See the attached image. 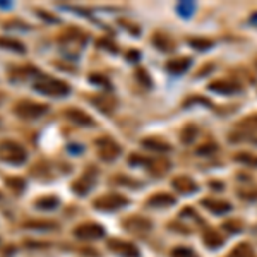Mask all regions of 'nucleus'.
Masks as SVG:
<instances>
[{
	"mask_svg": "<svg viewBox=\"0 0 257 257\" xmlns=\"http://www.w3.org/2000/svg\"><path fill=\"white\" fill-rule=\"evenodd\" d=\"M190 46L196 50H208L213 46V41L206 40V38H192V40H190Z\"/></svg>",
	"mask_w": 257,
	"mask_h": 257,
	"instance_id": "a878e982",
	"label": "nucleus"
},
{
	"mask_svg": "<svg viewBox=\"0 0 257 257\" xmlns=\"http://www.w3.org/2000/svg\"><path fill=\"white\" fill-rule=\"evenodd\" d=\"M7 184H9V187H12L14 190H17V192H21L24 189V180H21V178H9Z\"/></svg>",
	"mask_w": 257,
	"mask_h": 257,
	"instance_id": "c756f323",
	"label": "nucleus"
},
{
	"mask_svg": "<svg viewBox=\"0 0 257 257\" xmlns=\"http://www.w3.org/2000/svg\"><path fill=\"white\" fill-rule=\"evenodd\" d=\"M91 184H93V182L89 180L88 177H84V178H79L77 182H74L72 189L76 190V192L79 194V196H83V194H86L89 189H91Z\"/></svg>",
	"mask_w": 257,
	"mask_h": 257,
	"instance_id": "4be33fe9",
	"label": "nucleus"
},
{
	"mask_svg": "<svg viewBox=\"0 0 257 257\" xmlns=\"http://www.w3.org/2000/svg\"><path fill=\"white\" fill-rule=\"evenodd\" d=\"M127 57H128V60H139L141 58V52H135V50H130V52L127 53Z\"/></svg>",
	"mask_w": 257,
	"mask_h": 257,
	"instance_id": "72a5a7b5",
	"label": "nucleus"
},
{
	"mask_svg": "<svg viewBox=\"0 0 257 257\" xmlns=\"http://www.w3.org/2000/svg\"><path fill=\"white\" fill-rule=\"evenodd\" d=\"M171 185H173L175 190H178L180 194H192L197 190V184L192 180V178L189 177H177L173 178V182H171Z\"/></svg>",
	"mask_w": 257,
	"mask_h": 257,
	"instance_id": "6e6552de",
	"label": "nucleus"
},
{
	"mask_svg": "<svg viewBox=\"0 0 257 257\" xmlns=\"http://www.w3.org/2000/svg\"><path fill=\"white\" fill-rule=\"evenodd\" d=\"M0 46H3V48L15 50V52H24V46H22L19 41H14V40H5V38H2V40H0Z\"/></svg>",
	"mask_w": 257,
	"mask_h": 257,
	"instance_id": "cd10ccee",
	"label": "nucleus"
},
{
	"mask_svg": "<svg viewBox=\"0 0 257 257\" xmlns=\"http://www.w3.org/2000/svg\"><path fill=\"white\" fill-rule=\"evenodd\" d=\"M127 199L120 194H105L100 199L95 201V208L103 209V211H115V209L122 208L127 204Z\"/></svg>",
	"mask_w": 257,
	"mask_h": 257,
	"instance_id": "20e7f679",
	"label": "nucleus"
},
{
	"mask_svg": "<svg viewBox=\"0 0 257 257\" xmlns=\"http://www.w3.org/2000/svg\"><path fill=\"white\" fill-rule=\"evenodd\" d=\"M216 151H218V144H214V142H206V144H202V146L197 147L196 153L199 154V156H209V154L216 153Z\"/></svg>",
	"mask_w": 257,
	"mask_h": 257,
	"instance_id": "393cba45",
	"label": "nucleus"
},
{
	"mask_svg": "<svg viewBox=\"0 0 257 257\" xmlns=\"http://www.w3.org/2000/svg\"><path fill=\"white\" fill-rule=\"evenodd\" d=\"M108 247H110L114 252H117L119 256H124V257H139L137 247H135L134 244H130V242H124V240L112 239V240H108Z\"/></svg>",
	"mask_w": 257,
	"mask_h": 257,
	"instance_id": "0eeeda50",
	"label": "nucleus"
},
{
	"mask_svg": "<svg viewBox=\"0 0 257 257\" xmlns=\"http://www.w3.org/2000/svg\"><path fill=\"white\" fill-rule=\"evenodd\" d=\"M142 146L151 151H158V153H165V151L171 149V146L168 142H163V141H159V139H144Z\"/></svg>",
	"mask_w": 257,
	"mask_h": 257,
	"instance_id": "dca6fc26",
	"label": "nucleus"
},
{
	"mask_svg": "<svg viewBox=\"0 0 257 257\" xmlns=\"http://www.w3.org/2000/svg\"><path fill=\"white\" fill-rule=\"evenodd\" d=\"M34 88H36V91L52 96H65L69 93V86L58 79H53V77H41L34 84Z\"/></svg>",
	"mask_w": 257,
	"mask_h": 257,
	"instance_id": "f257e3e1",
	"label": "nucleus"
},
{
	"mask_svg": "<svg viewBox=\"0 0 257 257\" xmlns=\"http://www.w3.org/2000/svg\"><path fill=\"white\" fill-rule=\"evenodd\" d=\"M26 227H29V228H55V225H52V223H28Z\"/></svg>",
	"mask_w": 257,
	"mask_h": 257,
	"instance_id": "473e14b6",
	"label": "nucleus"
},
{
	"mask_svg": "<svg viewBox=\"0 0 257 257\" xmlns=\"http://www.w3.org/2000/svg\"><path fill=\"white\" fill-rule=\"evenodd\" d=\"M192 65V60L190 58H173L166 64V69L171 72V74H184L187 69Z\"/></svg>",
	"mask_w": 257,
	"mask_h": 257,
	"instance_id": "9b49d317",
	"label": "nucleus"
},
{
	"mask_svg": "<svg viewBox=\"0 0 257 257\" xmlns=\"http://www.w3.org/2000/svg\"><path fill=\"white\" fill-rule=\"evenodd\" d=\"M74 233H76L79 239L93 240V239H100V237H103L105 230L96 223H83V225H79V227H76Z\"/></svg>",
	"mask_w": 257,
	"mask_h": 257,
	"instance_id": "423d86ee",
	"label": "nucleus"
},
{
	"mask_svg": "<svg viewBox=\"0 0 257 257\" xmlns=\"http://www.w3.org/2000/svg\"><path fill=\"white\" fill-rule=\"evenodd\" d=\"M209 89L214 93H221V95H232V93L240 91V86L232 81H214L209 84Z\"/></svg>",
	"mask_w": 257,
	"mask_h": 257,
	"instance_id": "9d476101",
	"label": "nucleus"
},
{
	"mask_svg": "<svg viewBox=\"0 0 257 257\" xmlns=\"http://www.w3.org/2000/svg\"><path fill=\"white\" fill-rule=\"evenodd\" d=\"M201 204L206 206L214 214H225L232 209V204L228 201H220V199H202Z\"/></svg>",
	"mask_w": 257,
	"mask_h": 257,
	"instance_id": "1a4fd4ad",
	"label": "nucleus"
},
{
	"mask_svg": "<svg viewBox=\"0 0 257 257\" xmlns=\"http://www.w3.org/2000/svg\"><path fill=\"white\" fill-rule=\"evenodd\" d=\"M154 45H156L159 50H163V52H170V50H173V43H171L168 38L161 33H158L156 36H154Z\"/></svg>",
	"mask_w": 257,
	"mask_h": 257,
	"instance_id": "412c9836",
	"label": "nucleus"
},
{
	"mask_svg": "<svg viewBox=\"0 0 257 257\" xmlns=\"http://www.w3.org/2000/svg\"><path fill=\"white\" fill-rule=\"evenodd\" d=\"M171 257H197L196 252L189 247H177L171 251Z\"/></svg>",
	"mask_w": 257,
	"mask_h": 257,
	"instance_id": "bb28decb",
	"label": "nucleus"
},
{
	"mask_svg": "<svg viewBox=\"0 0 257 257\" xmlns=\"http://www.w3.org/2000/svg\"><path fill=\"white\" fill-rule=\"evenodd\" d=\"M194 9H196V7H194V3L192 2H180L177 5V12L182 15V17H190V15L194 14Z\"/></svg>",
	"mask_w": 257,
	"mask_h": 257,
	"instance_id": "b1692460",
	"label": "nucleus"
},
{
	"mask_svg": "<svg viewBox=\"0 0 257 257\" xmlns=\"http://www.w3.org/2000/svg\"><path fill=\"white\" fill-rule=\"evenodd\" d=\"M0 159L7 163H24L26 161V151L19 146L17 142H12V141H5L0 144Z\"/></svg>",
	"mask_w": 257,
	"mask_h": 257,
	"instance_id": "f03ea898",
	"label": "nucleus"
},
{
	"mask_svg": "<svg viewBox=\"0 0 257 257\" xmlns=\"http://www.w3.org/2000/svg\"><path fill=\"white\" fill-rule=\"evenodd\" d=\"M67 119L69 120H72V122H76V124H81V126H93V119L89 115H86L84 112H81V110H76V108H71V110H67Z\"/></svg>",
	"mask_w": 257,
	"mask_h": 257,
	"instance_id": "4468645a",
	"label": "nucleus"
},
{
	"mask_svg": "<svg viewBox=\"0 0 257 257\" xmlns=\"http://www.w3.org/2000/svg\"><path fill=\"white\" fill-rule=\"evenodd\" d=\"M235 161L239 163H244V165L247 166H257V156H254V154H249V153H239L235 154Z\"/></svg>",
	"mask_w": 257,
	"mask_h": 257,
	"instance_id": "5701e85b",
	"label": "nucleus"
},
{
	"mask_svg": "<svg viewBox=\"0 0 257 257\" xmlns=\"http://www.w3.org/2000/svg\"><path fill=\"white\" fill-rule=\"evenodd\" d=\"M230 257H256V254H254V249H252L251 245L242 242V244L235 245V249L232 251Z\"/></svg>",
	"mask_w": 257,
	"mask_h": 257,
	"instance_id": "f3484780",
	"label": "nucleus"
},
{
	"mask_svg": "<svg viewBox=\"0 0 257 257\" xmlns=\"http://www.w3.org/2000/svg\"><path fill=\"white\" fill-rule=\"evenodd\" d=\"M249 122H254V126H249V127H254V128H257V117H249Z\"/></svg>",
	"mask_w": 257,
	"mask_h": 257,
	"instance_id": "f704fd0d",
	"label": "nucleus"
},
{
	"mask_svg": "<svg viewBox=\"0 0 257 257\" xmlns=\"http://www.w3.org/2000/svg\"><path fill=\"white\" fill-rule=\"evenodd\" d=\"M36 206L40 209H45V211H50V209L57 208L58 206V199L53 196H46V197H41V199L36 201Z\"/></svg>",
	"mask_w": 257,
	"mask_h": 257,
	"instance_id": "aec40b11",
	"label": "nucleus"
},
{
	"mask_svg": "<svg viewBox=\"0 0 257 257\" xmlns=\"http://www.w3.org/2000/svg\"><path fill=\"white\" fill-rule=\"evenodd\" d=\"M91 81H93V83H101V86H107V88L110 86V81H108L107 77L100 76V74H96V76L93 74V76H91Z\"/></svg>",
	"mask_w": 257,
	"mask_h": 257,
	"instance_id": "7c9ffc66",
	"label": "nucleus"
},
{
	"mask_svg": "<svg viewBox=\"0 0 257 257\" xmlns=\"http://www.w3.org/2000/svg\"><path fill=\"white\" fill-rule=\"evenodd\" d=\"M93 105L96 108H100L103 114H112L117 107V101L114 98H110V96H98L96 100H93Z\"/></svg>",
	"mask_w": 257,
	"mask_h": 257,
	"instance_id": "ddd939ff",
	"label": "nucleus"
},
{
	"mask_svg": "<svg viewBox=\"0 0 257 257\" xmlns=\"http://www.w3.org/2000/svg\"><path fill=\"white\" fill-rule=\"evenodd\" d=\"M197 126H194V124H189V126H185L184 128H182V132H180V139H182V142L184 144H190L196 139V135H197Z\"/></svg>",
	"mask_w": 257,
	"mask_h": 257,
	"instance_id": "a211bd4d",
	"label": "nucleus"
},
{
	"mask_svg": "<svg viewBox=\"0 0 257 257\" xmlns=\"http://www.w3.org/2000/svg\"><path fill=\"white\" fill-rule=\"evenodd\" d=\"M126 227L128 230H139V232L144 230L146 232V230L151 228V223L147 220H142V218H130V220H127Z\"/></svg>",
	"mask_w": 257,
	"mask_h": 257,
	"instance_id": "6ab92c4d",
	"label": "nucleus"
},
{
	"mask_svg": "<svg viewBox=\"0 0 257 257\" xmlns=\"http://www.w3.org/2000/svg\"><path fill=\"white\" fill-rule=\"evenodd\" d=\"M46 110H48L46 105L34 103V101H21V103L15 105L17 115L24 117V119H36V117H41Z\"/></svg>",
	"mask_w": 257,
	"mask_h": 257,
	"instance_id": "39448f33",
	"label": "nucleus"
},
{
	"mask_svg": "<svg viewBox=\"0 0 257 257\" xmlns=\"http://www.w3.org/2000/svg\"><path fill=\"white\" fill-rule=\"evenodd\" d=\"M137 77H139V79H142L146 86H151V79L147 77V74H146V71H144V69H139V71H137Z\"/></svg>",
	"mask_w": 257,
	"mask_h": 257,
	"instance_id": "2f4dec72",
	"label": "nucleus"
},
{
	"mask_svg": "<svg viewBox=\"0 0 257 257\" xmlns=\"http://www.w3.org/2000/svg\"><path fill=\"white\" fill-rule=\"evenodd\" d=\"M202 240H204V244L208 245L209 249H216L220 247V245H223L225 239L220 235L218 232H214V230H208V232L204 233V237H202Z\"/></svg>",
	"mask_w": 257,
	"mask_h": 257,
	"instance_id": "2eb2a0df",
	"label": "nucleus"
},
{
	"mask_svg": "<svg viewBox=\"0 0 257 257\" xmlns=\"http://www.w3.org/2000/svg\"><path fill=\"white\" fill-rule=\"evenodd\" d=\"M96 149H98V156L105 161H114V159L120 154V146L114 139L110 137H101L95 142Z\"/></svg>",
	"mask_w": 257,
	"mask_h": 257,
	"instance_id": "7ed1b4c3",
	"label": "nucleus"
},
{
	"mask_svg": "<svg viewBox=\"0 0 257 257\" xmlns=\"http://www.w3.org/2000/svg\"><path fill=\"white\" fill-rule=\"evenodd\" d=\"M223 228L228 230V232L237 233V232L242 230V223H240L239 220H228V221H225V223H223Z\"/></svg>",
	"mask_w": 257,
	"mask_h": 257,
	"instance_id": "c85d7f7f",
	"label": "nucleus"
},
{
	"mask_svg": "<svg viewBox=\"0 0 257 257\" xmlns=\"http://www.w3.org/2000/svg\"><path fill=\"white\" fill-rule=\"evenodd\" d=\"M175 202H177L175 197L170 196V194H154V196L147 201V204L153 206V208H166V206H173Z\"/></svg>",
	"mask_w": 257,
	"mask_h": 257,
	"instance_id": "f8f14e48",
	"label": "nucleus"
}]
</instances>
